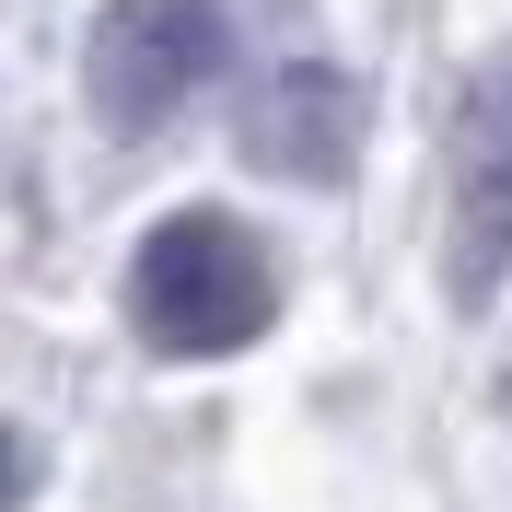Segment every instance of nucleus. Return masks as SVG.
<instances>
[{
	"label": "nucleus",
	"mask_w": 512,
	"mask_h": 512,
	"mask_svg": "<svg viewBox=\"0 0 512 512\" xmlns=\"http://www.w3.org/2000/svg\"><path fill=\"white\" fill-rule=\"evenodd\" d=\"M233 140H245V163H256V175H280V187H338L350 152H361V82H350L338 59H280V70L245 94Z\"/></svg>",
	"instance_id": "nucleus-4"
},
{
	"label": "nucleus",
	"mask_w": 512,
	"mask_h": 512,
	"mask_svg": "<svg viewBox=\"0 0 512 512\" xmlns=\"http://www.w3.org/2000/svg\"><path fill=\"white\" fill-rule=\"evenodd\" d=\"M222 70V0H105L82 47V94L105 128H163L175 105Z\"/></svg>",
	"instance_id": "nucleus-2"
},
{
	"label": "nucleus",
	"mask_w": 512,
	"mask_h": 512,
	"mask_svg": "<svg viewBox=\"0 0 512 512\" xmlns=\"http://www.w3.org/2000/svg\"><path fill=\"white\" fill-rule=\"evenodd\" d=\"M24 489H35V454H24V431H0V512H24Z\"/></svg>",
	"instance_id": "nucleus-5"
},
{
	"label": "nucleus",
	"mask_w": 512,
	"mask_h": 512,
	"mask_svg": "<svg viewBox=\"0 0 512 512\" xmlns=\"http://www.w3.org/2000/svg\"><path fill=\"white\" fill-rule=\"evenodd\" d=\"M280 315V268L233 210H175V222L140 233L128 256V326L152 338L163 361H222L245 338H268Z\"/></svg>",
	"instance_id": "nucleus-1"
},
{
	"label": "nucleus",
	"mask_w": 512,
	"mask_h": 512,
	"mask_svg": "<svg viewBox=\"0 0 512 512\" xmlns=\"http://www.w3.org/2000/svg\"><path fill=\"white\" fill-rule=\"evenodd\" d=\"M443 268H454V303H489L512 280V35L466 70V105H454Z\"/></svg>",
	"instance_id": "nucleus-3"
}]
</instances>
